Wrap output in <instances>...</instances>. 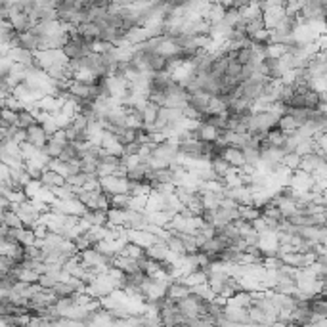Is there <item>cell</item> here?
I'll return each mask as SVG.
<instances>
[{
    "label": "cell",
    "mask_w": 327,
    "mask_h": 327,
    "mask_svg": "<svg viewBox=\"0 0 327 327\" xmlns=\"http://www.w3.org/2000/svg\"><path fill=\"white\" fill-rule=\"evenodd\" d=\"M8 23H10V27L17 33V35H21L25 31H29L35 23L31 21V17L25 12H19V10H10L8 12Z\"/></svg>",
    "instance_id": "cell-1"
},
{
    "label": "cell",
    "mask_w": 327,
    "mask_h": 327,
    "mask_svg": "<svg viewBox=\"0 0 327 327\" xmlns=\"http://www.w3.org/2000/svg\"><path fill=\"white\" fill-rule=\"evenodd\" d=\"M100 188L105 195H117V193H126V178L119 176H107L100 180Z\"/></svg>",
    "instance_id": "cell-2"
},
{
    "label": "cell",
    "mask_w": 327,
    "mask_h": 327,
    "mask_svg": "<svg viewBox=\"0 0 327 327\" xmlns=\"http://www.w3.org/2000/svg\"><path fill=\"white\" fill-rule=\"evenodd\" d=\"M46 142H48V136H46V132L42 130V126L38 123L29 126V128L25 130V144L33 145V147L38 149V151L46 145Z\"/></svg>",
    "instance_id": "cell-3"
},
{
    "label": "cell",
    "mask_w": 327,
    "mask_h": 327,
    "mask_svg": "<svg viewBox=\"0 0 327 327\" xmlns=\"http://www.w3.org/2000/svg\"><path fill=\"white\" fill-rule=\"evenodd\" d=\"M6 56L12 59L14 63H19V66H23L25 69H31V67H33V61H35V54L29 50H25V48H19V46L10 48Z\"/></svg>",
    "instance_id": "cell-4"
},
{
    "label": "cell",
    "mask_w": 327,
    "mask_h": 327,
    "mask_svg": "<svg viewBox=\"0 0 327 327\" xmlns=\"http://www.w3.org/2000/svg\"><path fill=\"white\" fill-rule=\"evenodd\" d=\"M220 157H222V159H224L232 168H241L243 165H245L241 149H237V147H232V145H226V147H222Z\"/></svg>",
    "instance_id": "cell-5"
},
{
    "label": "cell",
    "mask_w": 327,
    "mask_h": 327,
    "mask_svg": "<svg viewBox=\"0 0 327 327\" xmlns=\"http://www.w3.org/2000/svg\"><path fill=\"white\" fill-rule=\"evenodd\" d=\"M321 163H325V159L318 157L316 153H308V155H304V157H300L298 170H300V172H304V175H308V176H312L314 172L320 168Z\"/></svg>",
    "instance_id": "cell-6"
},
{
    "label": "cell",
    "mask_w": 327,
    "mask_h": 327,
    "mask_svg": "<svg viewBox=\"0 0 327 327\" xmlns=\"http://www.w3.org/2000/svg\"><path fill=\"white\" fill-rule=\"evenodd\" d=\"M209 98L211 96L205 94V92H195V94H189L188 105L195 111L199 117L207 115V105H209Z\"/></svg>",
    "instance_id": "cell-7"
},
{
    "label": "cell",
    "mask_w": 327,
    "mask_h": 327,
    "mask_svg": "<svg viewBox=\"0 0 327 327\" xmlns=\"http://www.w3.org/2000/svg\"><path fill=\"white\" fill-rule=\"evenodd\" d=\"M149 224L147 212H136V211H126V230H144Z\"/></svg>",
    "instance_id": "cell-8"
},
{
    "label": "cell",
    "mask_w": 327,
    "mask_h": 327,
    "mask_svg": "<svg viewBox=\"0 0 327 327\" xmlns=\"http://www.w3.org/2000/svg\"><path fill=\"white\" fill-rule=\"evenodd\" d=\"M17 46L19 48H25V50L29 52H38V46H40V38L38 36H35L31 31H25V33H21V35H17Z\"/></svg>",
    "instance_id": "cell-9"
},
{
    "label": "cell",
    "mask_w": 327,
    "mask_h": 327,
    "mask_svg": "<svg viewBox=\"0 0 327 327\" xmlns=\"http://www.w3.org/2000/svg\"><path fill=\"white\" fill-rule=\"evenodd\" d=\"M126 193L130 197H149L151 188H149V182H128L126 180Z\"/></svg>",
    "instance_id": "cell-10"
},
{
    "label": "cell",
    "mask_w": 327,
    "mask_h": 327,
    "mask_svg": "<svg viewBox=\"0 0 327 327\" xmlns=\"http://www.w3.org/2000/svg\"><path fill=\"white\" fill-rule=\"evenodd\" d=\"M40 184H42L44 188H61V186H66V178L63 176L56 175V172H52V170H48V168H44L42 170V176H40Z\"/></svg>",
    "instance_id": "cell-11"
},
{
    "label": "cell",
    "mask_w": 327,
    "mask_h": 327,
    "mask_svg": "<svg viewBox=\"0 0 327 327\" xmlns=\"http://www.w3.org/2000/svg\"><path fill=\"white\" fill-rule=\"evenodd\" d=\"M80 218L90 226H105L107 224V211H84Z\"/></svg>",
    "instance_id": "cell-12"
},
{
    "label": "cell",
    "mask_w": 327,
    "mask_h": 327,
    "mask_svg": "<svg viewBox=\"0 0 327 327\" xmlns=\"http://www.w3.org/2000/svg\"><path fill=\"white\" fill-rule=\"evenodd\" d=\"M109 209H117V211H128L130 207V195L128 193H117V195H109Z\"/></svg>",
    "instance_id": "cell-13"
},
{
    "label": "cell",
    "mask_w": 327,
    "mask_h": 327,
    "mask_svg": "<svg viewBox=\"0 0 327 327\" xmlns=\"http://www.w3.org/2000/svg\"><path fill=\"white\" fill-rule=\"evenodd\" d=\"M276 128H277L279 132H284L285 136H291L293 132L297 130L298 126H297V123H295V119H293L291 115H287V113H285V115H281L279 119H277Z\"/></svg>",
    "instance_id": "cell-14"
},
{
    "label": "cell",
    "mask_w": 327,
    "mask_h": 327,
    "mask_svg": "<svg viewBox=\"0 0 327 327\" xmlns=\"http://www.w3.org/2000/svg\"><path fill=\"white\" fill-rule=\"evenodd\" d=\"M126 224V211H117V209H109L107 211V224L105 228H115V226Z\"/></svg>",
    "instance_id": "cell-15"
},
{
    "label": "cell",
    "mask_w": 327,
    "mask_h": 327,
    "mask_svg": "<svg viewBox=\"0 0 327 327\" xmlns=\"http://www.w3.org/2000/svg\"><path fill=\"white\" fill-rule=\"evenodd\" d=\"M239 17L241 19H245V21H251V19H258V17H262V12H260V8H258V2H249L243 10H239Z\"/></svg>",
    "instance_id": "cell-16"
},
{
    "label": "cell",
    "mask_w": 327,
    "mask_h": 327,
    "mask_svg": "<svg viewBox=\"0 0 327 327\" xmlns=\"http://www.w3.org/2000/svg\"><path fill=\"white\" fill-rule=\"evenodd\" d=\"M63 147H66V145H59L58 142H54V140L48 138L46 145H44L40 151H42L48 159H59V155H61V151H63Z\"/></svg>",
    "instance_id": "cell-17"
},
{
    "label": "cell",
    "mask_w": 327,
    "mask_h": 327,
    "mask_svg": "<svg viewBox=\"0 0 327 327\" xmlns=\"http://www.w3.org/2000/svg\"><path fill=\"white\" fill-rule=\"evenodd\" d=\"M279 165L285 168V170H289V172H295L298 170V165H300V157H298L297 153H285L281 161H279Z\"/></svg>",
    "instance_id": "cell-18"
},
{
    "label": "cell",
    "mask_w": 327,
    "mask_h": 327,
    "mask_svg": "<svg viewBox=\"0 0 327 327\" xmlns=\"http://www.w3.org/2000/svg\"><path fill=\"white\" fill-rule=\"evenodd\" d=\"M36 124V117L31 113L29 109H23L17 113V128H23V130H27L29 126Z\"/></svg>",
    "instance_id": "cell-19"
},
{
    "label": "cell",
    "mask_w": 327,
    "mask_h": 327,
    "mask_svg": "<svg viewBox=\"0 0 327 327\" xmlns=\"http://www.w3.org/2000/svg\"><path fill=\"white\" fill-rule=\"evenodd\" d=\"M285 138H287V136H285L284 132L277 130L276 126L266 132V140L270 142V145H272V147H277V149H281V145L285 144Z\"/></svg>",
    "instance_id": "cell-20"
},
{
    "label": "cell",
    "mask_w": 327,
    "mask_h": 327,
    "mask_svg": "<svg viewBox=\"0 0 327 327\" xmlns=\"http://www.w3.org/2000/svg\"><path fill=\"white\" fill-rule=\"evenodd\" d=\"M2 226H4V228H10V230H21L23 222H21V218L17 216L14 211H6V212H4Z\"/></svg>",
    "instance_id": "cell-21"
},
{
    "label": "cell",
    "mask_w": 327,
    "mask_h": 327,
    "mask_svg": "<svg viewBox=\"0 0 327 327\" xmlns=\"http://www.w3.org/2000/svg\"><path fill=\"white\" fill-rule=\"evenodd\" d=\"M157 115H159V107L147 102V105H145L144 111H142V123H144V124H153L155 121H157Z\"/></svg>",
    "instance_id": "cell-22"
},
{
    "label": "cell",
    "mask_w": 327,
    "mask_h": 327,
    "mask_svg": "<svg viewBox=\"0 0 327 327\" xmlns=\"http://www.w3.org/2000/svg\"><path fill=\"white\" fill-rule=\"evenodd\" d=\"M226 105L224 102L218 98V96H211L209 98V105H207V113L209 115H220V113H226Z\"/></svg>",
    "instance_id": "cell-23"
},
{
    "label": "cell",
    "mask_w": 327,
    "mask_h": 327,
    "mask_svg": "<svg viewBox=\"0 0 327 327\" xmlns=\"http://www.w3.org/2000/svg\"><path fill=\"white\" fill-rule=\"evenodd\" d=\"M285 54V46L284 44H266L264 46V59H279Z\"/></svg>",
    "instance_id": "cell-24"
},
{
    "label": "cell",
    "mask_w": 327,
    "mask_h": 327,
    "mask_svg": "<svg viewBox=\"0 0 327 327\" xmlns=\"http://www.w3.org/2000/svg\"><path fill=\"white\" fill-rule=\"evenodd\" d=\"M0 105H2L4 109L14 111V113H19V111L25 109V103H23L21 100H17V98H14V96H6V98L0 102Z\"/></svg>",
    "instance_id": "cell-25"
},
{
    "label": "cell",
    "mask_w": 327,
    "mask_h": 327,
    "mask_svg": "<svg viewBox=\"0 0 327 327\" xmlns=\"http://www.w3.org/2000/svg\"><path fill=\"white\" fill-rule=\"evenodd\" d=\"M96 168H98V159L88 157V155L80 159V172L82 175H96Z\"/></svg>",
    "instance_id": "cell-26"
},
{
    "label": "cell",
    "mask_w": 327,
    "mask_h": 327,
    "mask_svg": "<svg viewBox=\"0 0 327 327\" xmlns=\"http://www.w3.org/2000/svg\"><path fill=\"white\" fill-rule=\"evenodd\" d=\"M237 212H239L241 220H245V222H253L256 218H260V211L254 209V207H239Z\"/></svg>",
    "instance_id": "cell-27"
},
{
    "label": "cell",
    "mask_w": 327,
    "mask_h": 327,
    "mask_svg": "<svg viewBox=\"0 0 327 327\" xmlns=\"http://www.w3.org/2000/svg\"><path fill=\"white\" fill-rule=\"evenodd\" d=\"M33 243H35L33 230H29V228H23V230H19V235H17V245H21V247H31Z\"/></svg>",
    "instance_id": "cell-28"
},
{
    "label": "cell",
    "mask_w": 327,
    "mask_h": 327,
    "mask_svg": "<svg viewBox=\"0 0 327 327\" xmlns=\"http://www.w3.org/2000/svg\"><path fill=\"white\" fill-rule=\"evenodd\" d=\"M233 59H235L239 66H249L251 59H253V50H251V48H239V50L233 54Z\"/></svg>",
    "instance_id": "cell-29"
},
{
    "label": "cell",
    "mask_w": 327,
    "mask_h": 327,
    "mask_svg": "<svg viewBox=\"0 0 327 327\" xmlns=\"http://www.w3.org/2000/svg\"><path fill=\"white\" fill-rule=\"evenodd\" d=\"M264 29V23H262V17H258V19H251V21L245 23V35L251 36L254 35V33H258V31Z\"/></svg>",
    "instance_id": "cell-30"
},
{
    "label": "cell",
    "mask_w": 327,
    "mask_h": 327,
    "mask_svg": "<svg viewBox=\"0 0 327 327\" xmlns=\"http://www.w3.org/2000/svg\"><path fill=\"white\" fill-rule=\"evenodd\" d=\"M84 182H86V175H82V172L73 175V176H67L66 178L67 186H75V188H82V186H84Z\"/></svg>",
    "instance_id": "cell-31"
},
{
    "label": "cell",
    "mask_w": 327,
    "mask_h": 327,
    "mask_svg": "<svg viewBox=\"0 0 327 327\" xmlns=\"http://www.w3.org/2000/svg\"><path fill=\"white\" fill-rule=\"evenodd\" d=\"M140 151V144L138 142H130V144L123 145V151H121V157H132V155H138Z\"/></svg>",
    "instance_id": "cell-32"
},
{
    "label": "cell",
    "mask_w": 327,
    "mask_h": 327,
    "mask_svg": "<svg viewBox=\"0 0 327 327\" xmlns=\"http://www.w3.org/2000/svg\"><path fill=\"white\" fill-rule=\"evenodd\" d=\"M31 230H33V235H35V239H46V237H48V228H46V224H40V222H38V224H35L33 226V228H31Z\"/></svg>",
    "instance_id": "cell-33"
},
{
    "label": "cell",
    "mask_w": 327,
    "mask_h": 327,
    "mask_svg": "<svg viewBox=\"0 0 327 327\" xmlns=\"http://www.w3.org/2000/svg\"><path fill=\"white\" fill-rule=\"evenodd\" d=\"M239 71H241V66L232 58L230 61H228V69H226V75H228V77H235V79H239Z\"/></svg>",
    "instance_id": "cell-34"
},
{
    "label": "cell",
    "mask_w": 327,
    "mask_h": 327,
    "mask_svg": "<svg viewBox=\"0 0 327 327\" xmlns=\"http://www.w3.org/2000/svg\"><path fill=\"white\" fill-rule=\"evenodd\" d=\"M50 140H54V142H58L59 145H67L69 142H67V136H66V132L61 130V128H58V130L54 132L50 136Z\"/></svg>",
    "instance_id": "cell-35"
},
{
    "label": "cell",
    "mask_w": 327,
    "mask_h": 327,
    "mask_svg": "<svg viewBox=\"0 0 327 327\" xmlns=\"http://www.w3.org/2000/svg\"><path fill=\"white\" fill-rule=\"evenodd\" d=\"M0 109H2V105H0Z\"/></svg>",
    "instance_id": "cell-36"
}]
</instances>
